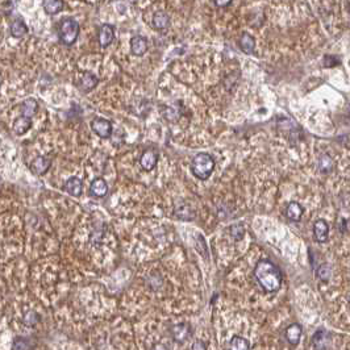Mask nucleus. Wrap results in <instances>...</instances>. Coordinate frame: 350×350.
<instances>
[{
    "label": "nucleus",
    "instance_id": "obj_1",
    "mask_svg": "<svg viewBox=\"0 0 350 350\" xmlns=\"http://www.w3.org/2000/svg\"><path fill=\"white\" fill-rule=\"evenodd\" d=\"M254 278L266 292L278 291L282 286V274L277 266L269 260H261L254 267Z\"/></svg>",
    "mask_w": 350,
    "mask_h": 350
},
{
    "label": "nucleus",
    "instance_id": "obj_2",
    "mask_svg": "<svg viewBox=\"0 0 350 350\" xmlns=\"http://www.w3.org/2000/svg\"><path fill=\"white\" fill-rule=\"evenodd\" d=\"M215 170V159L208 153H199L192 159L191 171L200 180H207Z\"/></svg>",
    "mask_w": 350,
    "mask_h": 350
},
{
    "label": "nucleus",
    "instance_id": "obj_3",
    "mask_svg": "<svg viewBox=\"0 0 350 350\" xmlns=\"http://www.w3.org/2000/svg\"><path fill=\"white\" fill-rule=\"evenodd\" d=\"M79 24L74 18H63L58 28L59 41L63 45L71 46L75 44L76 38L79 36Z\"/></svg>",
    "mask_w": 350,
    "mask_h": 350
},
{
    "label": "nucleus",
    "instance_id": "obj_4",
    "mask_svg": "<svg viewBox=\"0 0 350 350\" xmlns=\"http://www.w3.org/2000/svg\"><path fill=\"white\" fill-rule=\"evenodd\" d=\"M91 129L94 130L95 135H98L100 139H109L112 136V122L103 119V117H95L91 122Z\"/></svg>",
    "mask_w": 350,
    "mask_h": 350
},
{
    "label": "nucleus",
    "instance_id": "obj_5",
    "mask_svg": "<svg viewBox=\"0 0 350 350\" xmlns=\"http://www.w3.org/2000/svg\"><path fill=\"white\" fill-rule=\"evenodd\" d=\"M312 345L315 350H328L331 348V333L327 329H317L312 336Z\"/></svg>",
    "mask_w": 350,
    "mask_h": 350
},
{
    "label": "nucleus",
    "instance_id": "obj_6",
    "mask_svg": "<svg viewBox=\"0 0 350 350\" xmlns=\"http://www.w3.org/2000/svg\"><path fill=\"white\" fill-rule=\"evenodd\" d=\"M171 336L176 344H183L191 336V327L187 323H179L171 328Z\"/></svg>",
    "mask_w": 350,
    "mask_h": 350
},
{
    "label": "nucleus",
    "instance_id": "obj_7",
    "mask_svg": "<svg viewBox=\"0 0 350 350\" xmlns=\"http://www.w3.org/2000/svg\"><path fill=\"white\" fill-rule=\"evenodd\" d=\"M158 163V153L154 149H146L140 158V165L145 171H152Z\"/></svg>",
    "mask_w": 350,
    "mask_h": 350
},
{
    "label": "nucleus",
    "instance_id": "obj_8",
    "mask_svg": "<svg viewBox=\"0 0 350 350\" xmlns=\"http://www.w3.org/2000/svg\"><path fill=\"white\" fill-rule=\"evenodd\" d=\"M314 237L317 243H327L328 237H329V225H328L327 220H324V219L316 220V223L314 224Z\"/></svg>",
    "mask_w": 350,
    "mask_h": 350
},
{
    "label": "nucleus",
    "instance_id": "obj_9",
    "mask_svg": "<svg viewBox=\"0 0 350 350\" xmlns=\"http://www.w3.org/2000/svg\"><path fill=\"white\" fill-rule=\"evenodd\" d=\"M115 40V27L109 24H103L99 29V45L107 48Z\"/></svg>",
    "mask_w": 350,
    "mask_h": 350
},
{
    "label": "nucleus",
    "instance_id": "obj_10",
    "mask_svg": "<svg viewBox=\"0 0 350 350\" xmlns=\"http://www.w3.org/2000/svg\"><path fill=\"white\" fill-rule=\"evenodd\" d=\"M98 83H99V78L95 75V74H92V72H85V74L82 75L79 83H78V87H79V90H81L82 92L87 94V92L94 90L95 87L98 86Z\"/></svg>",
    "mask_w": 350,
    "mask_h": 350
},
{
    "label": "nucleus",
    "instance_id": "obj_11",
    "mask_svg": "<svg viewBox=\"0 0 350 350\" xmlns=\"http://www.w3.org/2000/svg\"><path fill=\"white\" fill-rule=\"evenodd\" d=\"M148 50V41L142 36H135L130 38V53L136 57L144 55Z\"/></svg>",
    "mask_w": 350,
    "mask_h": 350
},
{
    "label": "nucleus",
    "instance_id": "obj_12",
    "mask_svg": "<svg viewBox=\"0 0 350 350\" xmlns=\"http://www.w3.org/2000/svg\"><path fill=\"white\" fill-rule=\"evenodd\" d=\"M301 333H303V329H301L300 324L294 323L291 325H288L286 332H284V336H286L288 344H291L292 346H297L300 341Z\"/></svg>",
    "mask_w": 350,
    "mask_h": 350
},
{
    "label": "nucleus",
    "instance_id": "obj_13",
    "mask_svg": "<svg viewBox=\"0 0 350 350\" xmlns=\"http://www.w3.org/2000/svg\"><path fill=\"white\" fill-rule=\"evenodd\" d=\"M90 193L95 198H104L108 193V186L103 178H96L90 186Z\"/></svg>",
    "mask_w": 350,
    "mask_h": 350
},
{
    "label": "nucleus",
    "instance_id": "obj_14",
    "mask_svg": "<svg viewBox=\"0 0 350 350\" xmlns=\"http://www.w3.org/2000/svg\"><path fill=\"white\" fill-rule=\"evenodd\" d=\"M65 190H66V192L70 193L71 196H81L82 191H83V183H82V180L79 178H76V176H71V178H69L66 180V183H65Z\"/></svg>",
    "mask_w": 350,
    "mask_h": 350
},
{
    "label": "nucleus",
    "instance_id": "obj_15",
    "mask_svg": "<svg viewBox=\"0 0 350 350\" xmlns=\"http://www.w3.org/2000/svg\"><path fill=\"white\" fill-rule=\"evenodd\" d=\"M50 165H52V161L49 158L46 157H37L33 159V162L31 163V169L32 171L37 175H42L45 174L46 171L49 170Z\"/></svg>",
    "mask_w": 350,
    "mask_h": 350
},
{
    "label": "nucleus",
    "instance_id": "obj_16",
    "mask_svg": "<svg viewBox=\"0 0 350 350\" xmlns=\"http://www.w3.org/2000/svg\"><path fill=\"white\" fill-rule=\"evenodd\" d=\"M153 27L157 31H165L170 27V16L163 12V11H158L153 16Z\"/></svg>",
    "mask_w": 350,
    "mask_h": 350
},
{
    "label": "nucleus",
    "instance_id": "obj_17",
    "mask_svg": "<svg viewBox=\"0 0 350 350\" xmlns=\"http://www.w3.org/2000/svg\"><path fill=\"white\" fill-rule=\"evenodd\" d=\"M238 45H240V49L243 50L245 54H251L256 49V38L251 36L250 33H243V36L240 37V41H238Z\"/></svg>",
    "mask_w": 350,
    "mask_h": 350
},
{
    "label": "nucleus",
    "instance_id": "obj_18",
    "mask_svg": "<svg viewBox=\"0 0 350 350\" xmlns=\"http://www.w3.org/2000/svg\"><path fill=\"white\" fill-rule=\"evenodd\" d=\"M32 126V119L27 116H21L18 117L16 120L14 122V132L18 136L25 135L28 130L31 129Z\"/></svg>",
    "mask_w": 350,
    "mask_h": 350
},
{
    "label": "nucleus",
    "instance_id": "obj_19",
    "mask_svg": "<svg viewBox=\"0 0 350 350\" xmlns=\"http://www.w3.org/2000/svg\"><path fill=\"white\" fill-rule=\"evenodd\" d=\"M304 213V208L300 203L291 202L286 208V216L292 221H299Z\"/></svg>",
    "mask_w": 350,
    "mask_h": 350
},
{
    "label": "nucleus",
    "instance_id": "obj_20",
    "mask_svg": "<svg viewBox=\"0 0 350 350\" xmlns=\"http://www.w3.org/2000/svg\"><path fill=\"white\" fill-rule=\"evenodd\" d=\"M28 28L23 18H15L11 23V36L15 38H21L27 35Z\"/></svg>",
    "mask_w": 350,
    "mask_h": 350
},
{
    "label": "nucleus",
    "instance_id": "obj_21",
    "mask_svg": "<svg viewBox=\"0 0 350 350\" xmlns=\"http://www.w3.org/2000/svg\"><path fill=\"white\" fill-rule=\"evenodd\" d=\"M37 109H38V103H37L36 99L33 98H29V99H25L21 104V115L27 117H33L36 115Z\"/></svg>",
    "mask_w": 350,
    "mask_h": 350
},
{
    "label": "nucleus",
    "instance_id": "obj_22",
    "mask_svg": "<svg viewBox=\"0 0 350 350\" xmlns=\"http://www.w3.org/2000/svg\"><path fill=\"white\" fill-rule=\"evenodd\" d=\"M44 9L48 15H57L63 9V0H44Z\"/></svg>",
    "mask_w": 350,
    "mask_h": 350
},
{
    "label": "nucleus",
    "instance_id": "obj_23",
    "mask_svg": "<svg viewBox=\"0 0 350 350\" xmlns=\"http://www.w3.org/2000/svg\"><path fill=\"white\" fill-rule=\"evenodd\" d=\"M333 166H334V163H333L331 156H328V154L320 156L319 162H317V169L321 174H329L333 170Z\"/></svg>",
    "mask_w": 350,
    "mask_h": 350
},
{
    "label": "nucleus",
    "instance_id": "obj_24",
    "mask_svg": "<svg viewBox=\"0 0 350 350\" xmlns=\"http://www.w3.org/2000/svg\"><path fill=\"white\" fill-rule=\"evenodd\" d=\"M163 116H165L166 120H169V122H178L180 117L179 104H173V105L165 107V109H163Z\"/></svg>",
    "mask_w": 350,
    "mask_h": 350
},
{
    "label": "nucleus",
    "instance_id": "obj_25",
    "mask_svg": "<svg viewBox=\"0 0 350 350\" xmlns=\"http://www.w3.org/2000/svg\"><path fill=\"white\" fill-rule=\"evenodd\" d=\"M229 350H250V342L241 336H234L229 342Z\"/></svg>",
    "mask_w": 350,
    "mask_h": 350
},
{
    "label": "nucleus",
    "instance_id": "obj_26",
    "mask_svg": "<svg viewBox=\"0 0 350 350\" xmlns=\"http://www.w3.org/2000/svg\"><path fill=\"white\" fill-rule=\"evenodd\" d=\"M332 277V269H331V266L328 265V263H321L317 267V278L320 280H323V282H328L329 279Z\"/></svg>",
    "mask_w": 350,
    "mask_h": 350
},
{
    "label": "nucleus",
    "instance_id": "obj_27",
    "mask_svg": "<svg viewBox=\"0 0 350 350\" xmlns=\"http://www.w3.org/2000/svg\"><path fill=\"white\" fill-rule=\"evenodd\" d=\"M244 234H245V229H244L243 224H236L230 227V236L236 241H240L244 237Z\"/></svg>",
    "mask_w": 350,
    "mask_h": 350
},
{
    "label": "nucleus",
    "instance_id": "obj_28",
    "mask_svg": "<svg viewBox=\"0 0 350 350\" xmlns=\"http://www.w3.org/2000/svg\"><path fill=\"white\" fill-rule=\"evenodd\" d=\"M32 345L31 342L25 340V338H16L14 342V348L12 350H31Z\"/></svg>",
    "mask_w": 350,
    "mask_h": 350
},
{
    "label": "nucleus",
    "instance_id": "obj_29",
    "mask_svg": "<svg viewBox=\"0 0 350 350\" xmlns=\"http://www.w3.org/2000/svg\"><path fill=\"white\" fill-rule=\"evenodd\" d=\"M37 321H38V316L35 312H29L25 316V319H24V323L27 324V325H35Z\"/></svg>",
    "mask_w": 350,
    "mask_h": 350
},
{
    "label": "nucleus",
    "instance_id": "obj_30",
    "mask_svg": "<svg viewBox=\"0 0 350 350\" xmlns=\"http://www.w3.org/2000/svg\"><path fill=\"white\" fill-rule=\"evenodd\" d=\"M192 350H207V348L204 345V342L198 340V341H195L192 344Z\"/></svg>",
    "mask_w": 350,
    "mask_h": 350
},
{
    "label": "nucleus",
    "instance_id": "obj_31",
    "mask_svg": "<svg viewBox=\"0 0 350 350\" xmlns=\"http://www.w3.org/2000/svg\"><path fill=\"white\" fill-rule=\"evenodd\" d=\"M217 7H227L232 3V0H213Z\"/></svg>",
    "mask_w": 350,
    "mask_h": 350
},
{
    "label": "nucleus",
    "instance_id": "obj_32",
    "mask_svg": "<svg viewBox=\"0 0 350 350\" xmlns=\"http://www.w3.org/2000/svg\"><path fill=\"white\" fill-rule=\"evenodd\" d=\"M152 350H169V349H167V346L163 345V344H156V345H153Z\"/></svg>",
    "mask_w": 350,
    "mask_h": 350
}]
</instances>
